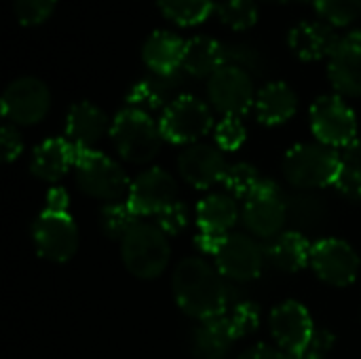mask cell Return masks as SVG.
Masks as SVG:
<instances>
[{"mask_svg":"<svg viewBox=\"0 0 361 359\" xmlns=\"http://www.w3.org/2000/svg\"><path fill=\"white\" fill-rule=\"evenodd\" d=\"M338 40L334 25L326 21H300L288 34V44L302 61H317L330 57Z\"/></svg>","mask_w":361,"mask_h":359,"instance_id":"18","label":"cell"},{"mask_svg":"<svg viewBox=\"0 0 361 359\" xmlns=\"http://www.w3.org/2000/svg\"><path fill=\"white\" fill-rule=\"evenodd\" d=\"M184 47L186 40H182L178 34L159 30L146 38L142 47V59L152 74H178L184 61Z\"/></svg>","mask_w":361,"mask_h":359,"instance_id":"22","label":"cell"},{"mask_svg":"<svg viewBox=\"0 0 361 359\" xmlns=\"http://www.w3.org/2000/svg\"><path fill=\"white\" fill-rule=\"evenodd\" d=\"M76 146L63 138H49L38 144L32 152L30 169L42 182H59L70 167H74Z\"/></svg>","mask_w":361,"mask_h":359,"instance_id":"20","label":"cell"},{"mask_svg":"<svg viewBox=\"0 0 361 359\" xmlns=\"http://www.w3.org/2000/svg\"><path fill=\"white\" fill-rule=\"evenodd\" d=\"M239 218L241 212L237 207V199L226 193H212L197 205V224L199 231L205 233L231 235Z\"/></svg>","mask_w":361,"mask_h":359,"instance_id":"26","label":"cell"},{"mask_svg":"<svg viewBox=\"0 0 361 359\" xmlns=\"http://www.w3.org/2000/svg\"><path fill=\"white\" fill-rule=\"evenodd\" d=\"M349 201H361V138L353 140L341 152V176L334 184Z\"/></svg>","mask_w":361,"mask_h":359,"instance_id":"28","label":"cell"},{"mask_svg":"<svg viewBox=\"0 0 361 359\" xmlns=\"http://www.w3.org/2000/svg\"><path fill=\"white\" fill-rule=\"evenodd\" d=\"M68 205H70V195L66 193V188H61V186L49 188V193L44 197V212L68 214Z\"/></svg>","mask_w":361,"mask_h":359,"instance_id":"42","label":"cell"},{"mask_svg":"<svg viewBox=\"0 0 361 359\" xmlns=\"http://www.w3.org/2000/svg\"><path fill=\"white\" fill-rule=\"evenodd\" d=\"M157 218V226L167 235V237H173V235H180L186 231L188 222H190V214H188V207L182 203V201H173L169 207H165L161 214L154 216Z\"/></svg>","mask_w":361,"mask_h":359,"instance_id":"36","label":"cell"},{"mask_svg":"<svg viewBox=\"0 0 361 359\" xmlns=\"http://www.w3.org/2000/svg\"><path fill=\"white\" fill-rule=\"evenodd\" d=\"M51 108V91L36 76H21L8 83L2 93V116L13 125H36Z\"/></svg>","mask_w":361,"mask_h":359,"instance_id":"11","label":"cell"},{"mask_svg":"<svg viewBox=\"0 0 361 359\" xmlns=\"http://www.w3.org/2000/svg\"><path fill=\"white\" fill-rule=\"evenodd\" d=\"M171 258L169 237L152 222L135 224L121 241V260L125 269L144 281L165 273Z\"/></svg>","mask_w":361,"mask_h":359,"instance_id":"5","label":"cell"},{"mask_svg":"<svg viewBox=\"0 0 361 359\" xmlns=\"http://www.w3.org/2000/svg\"><path fill=\"white\" fill-rule=\"evenodd\" d=\"M311 248L313 245H309L305 235L296 231H288L271 241L267 250V260L281 273H296L309 267Z\"/></svg>","mask_w":361,"mask_h":359,"instance_id":"27","label":"cell"},{"mask_svg":"<svg viewBox=\"0 0 361 359\" xmlns=\"http://www.w3.org/2000/svg\"><path fill=\"white\" fill-rule=\"evenodd\" d=\"M226 49V63H233V66H239L243 68L245 72H254V74H260L262 68H264V59L262 55L250 47L247 42H237V44H228L224 47Z\"/></svg>","mask_w":361,"mask_h":359,"instance_id":"37","label":"cell"},{"mask_svg":"<svg viewBox=\"0 0 361 359\" xmlns=\"http://www.w3.org/2000/svg\"><path fill=\"white\" fill-rule=\"evenodd\" d=\"M108 116L91 102H78L68 110L66 135L74 146L93 148L106 133H110Z\"/></svg>","mask_w":361,"mask_h":359,"instance_id":"21","label":"cell"},{"mask_svg":"<svg viewBox=\"0 0 361 359\" xmlns=\"http://www.w3.org/2000/svg\"><path fill=\"white\" fill-rule=\"evenodd\" d=\"M135 224H140V216L127 201L106 203L99 212V229L112 241H123Z\"/></svg>","mask_w":361,"mask_h":359,"instance_id":"29","label":"cell"},{"mask_svg":"<svg viewBox=\"0 0 361 359\" xmlns=\"http://www.w3.org/2000/svg\"><path fill=\"white\" fill-rule=\"evenodd\" d=\"M214 135H216V144L220 150L233 152L243 146V142L247 138V129L239 116H224L214 127Z\"/></svg>","mask_w":361,"mask_h":359,"instance_id":"35","label":"cell"},{"mask_svg":"<svg viewBox=\"0 0 361 359\" xmlns=\"http://www.w3.org/2000/svg\"><path fill=\"white\" fill-rule=\"evenodd\" d=\"M226 63V49L212 36H192L184 47L182 70L195 78H212Z\"/></svg>","mask_w":361,"mask_h":359,"instance_id":"25","label":"cell"},{"mask_svg":"<svg viewBox=\"0 0 361 359\" xmlns=\"http://www.w3.org/2000/svg\"><path fill=\"white\" fill-rule=\"evenodd\" d=\"M74 176L78 188L87 197L102 201L104 205L123 201V197H127L131 188V180L125 169L114 159L95 148L76 146Z\"/></svg>","mask_w":361,"mask_h":359,"instance_id":"2","label":"cell"},{"mask_svg":"<svg viewBox=\"0 0 361 359\" xmlns=\"http://www.w3.org/2000/svg\"><path fill=\"white\" fill-rule=\"evenodd\" d=\"M237 334L226 315L201 322L190 339V349L197 359H226L235 345Z\"/></svg>","mask_w":361,"mask_h":359,"instance_id":"24","label":"cell"},{"mask_svg":"<svg viewBox=\"0 0 361 359\" xmlns=\"http://www.w3.org/2000/svg\"><path fill=\"white\" fill-rule=\"evenodd\" d=\"M309 267L324 284L334 288H347L360 275V256L351 243L336 237H328L313 243Z\"/></svg>","mask_w":361,"mask_h":359,"instance_id":"10","label":"cell"},{"mask_svg":"<svg viewBox=\"0 0 361 359\" xmlns=\"http://www.w3.org/2000/svg\"><path fill=\"white\" fill-rule=\"evenodd\" d=\"M317 13L334 28H347L361 15V0H313Z\"/></svg>","mask_w":361,"mask_h":359,"instance_id":"33","label":"cell"},{"mask_svg":"<svg viewBox=\"0 0 361 359\" xmlns=\"http://www.w3.org/2000/svg\"><path fill=\"white\" fill-rule=\"evenodd\" d=\"M0 144H2V157L6 163H13L19 159V154L23 152V140L17 131V127L13 125H2L0 129Z\"/></svg>","mask_w":361,"mask_h":359,"instance_id":"40","label":"cell"},{"mask_svg":"<svg viewBox=\"0 0 361 359\" xmlns=\"http://www.w3.org/2000/svg\"><path fill=\"white\" fill-rule=\"evenodd\" d=\"M271 336L277 343V349H281L286 355H294L305 351L315 334L311 313L305 305L296 300H286L277 305L269 317Z\"/></svg>","mask_w":361,"mask_h":359,"instance_id":"14","label":"cell"},{"mask_svg":"<svg viewBox=\"0 0 361 359\" xmlns=\"http://www.w3.org/2000/svg\"><path fill=\"white\" fill-rule=\"evenodd\" d=\"M180 74H150L135 83L127 93V108L152 114L157 110H165L176 97L180 89Z\"/></svg>","mask_w":361,"mask_h":359,"instance_id":"19","label":"cell"},{"mask_svg":"<svg viewBox=\"0 0 361 359\" xmlns=\"http://www.w3.org/2000/svg\"><path fill=\"white\" fill-rule=\"evenodd\" d=\"M228 163L218 146L197 142L184 146L178 157V171L184 182L197 190H209L216 184H222Z\"/></svg>","mask_w":361,"mask_h":359,"instance_id":"15","label":"cell"},{"mask_svg":"<svg viewBox=\"0 0 361 359\" xmlns=\"http://www.w3.org/2000/svg\"><path fill=\"white\" fill-rule=\"evenodd\" d=\"M311 131L319 144L330 148H345L357 140V116L341 95H322L313 102Z\"/></svg>","mask_w":361,"mask_h":359,"instance_id":"7","label":"cell"},{"mask_svg":"<svg viewBox=\"0 0 361 359\" xmlns=\"http://www.w3.org/2000/svg\"><path fill=\"white\" fill-rule=\"evenodd\" d=\"M237 359H286V353L271 345H254L245 349Z\"/></svg>","mask_w":361,"mask_h":359,"instance_id":"43","label":"cell"},{"mask_svg":"<svg viewBox=\"0 0 361 359\" xmlns=\"http://www.w3.org/2000/svg\"><path fill=\"white\" fill-rule=\"evenodd\" d=\"M288 214V201L283 199L279 186L271 180H264L260 188L247 201H243L241 220L252 237L273 241L283 233Z\"/></svg>","mask_w":361,"mask_h":359,"instance_id":"8","label":"cell"},{"mask_svg":"<svg viewBox=\"0 0 361 359\" xmlns=\"http://www.w3.org/2000/svg\"><path fill=\"white\" fill-rule=\"evenodd\" d=\"M207 95L212 106L224 116H243L252 110L254 95V78L239 66L224 63L209 80Z\"/></svg>","mask_w":361,"mask_h":359,"instance_id":"9","label":"cell"},{"mask_svg":"<svg viewBox=\"0 0 361 359\" xmlns=\"http://www.w3.org/2000/svg\"><path fill=\"white\" fill-rule=\"evenodd\" d=\"M216 15L231 30H247L258 21V4L256 0H220Z\"/></svg>","mask_w":361,"mask_h":359,"instance_id":"32","label":"cell"},{"mask_svg":"<svg viewBox=\"0 0 361 359\" xmlns=\"http://www.w3.org/2000/svg\"><path fill=\"white\" fill-rule=\"evenodd\" d=\"M157 2L163 15L178 25L203 23L212 15V11H216L212 0H157Z\"/></svg>","mask_w":361,"mask_h":359,"instance_id":"30","label":"cell"},{"mask_svg":"<svg viewBox=\"0 0 361 359\" xmlns=\"http://www.w3.org/2000/svg\"><path fill=\"white\" fill-rule=\"evenodd\" d=\"M161 133L167 142L190 146L201 142L214 129V114L209 106L188 93H180L159 118Z\"/></svg>","mask_w":361,"mask_h":359,"instance_id":"6","label":"cell"},{"mask_svg":"<svg viewBox=\"0 0 361 359\" xmlns=\"http://www.w3.org/2000/svg\"><path fill=\"white\" fill-rule=\"evenodd\" d=\"M15 15L23 25L42 23L55 8L57 0H15Z\"/></svg>","mask_w":361,"mask_h":359,"instance_id":"38","label":"cell"},{"mask_svg":"<svg viewBox=\"0 0 361 359\" xmlns=\"http://www.w3.org/2000/svg\"><path fill=\"white\" fill-rule=\"evenodd\" d=\"M110 138L118 157L133 165L150 163L163 146V133L152 114L123 108L110 125Z\"/></svg>","mask_w":361,"mask_h":359,"instance_id":"3","label":"cell"},{"mask_svg":"<svg viewBox=\"0 0 361 359\" xmlns=\"http://www.w3.org/2000/svg\"><path fill=\"white\" fill-rule=\"evenodd\" d=\"M283 176L296 190L334 186L341 176V154L324 144H296L286 152Z\"/></svg>","mask_w":361,"mask_h":359,"instance_id":"4","label":"cell"},{"mask_svg":"<svg viewBox=\"0 0 361 359\" xmlns=\"http://www.w3.org/2000/svg\"><path fill=\"white\" fill-rule=\"evenodd\" d=\"M271 2H279V4H283V2H290V0H271Z\"/></svg>","mask_w":361,"mask_h":359,"instance_id":"44","label":"cell"},{"mask_svg":"<svg viewBox=\"0 0 361 359\" xmlns=\"http://www.w3.org/2000/svg\"><path fill=\"white\" fill-rule=\"evenodd\" d=\"M262 182H264V178L260 176V171L254 165L235 163V165H228L222 186H224V193L231 195L233 199L247 201L260 188Z\"/></svg>","mask_w":361,"mask_h":359,"instance_id":"31","label":"cell"},{"mask_svg":"<svg viewBox=\"0 0 361 359\" xmlns=\"http://www.w3.org/2000/svg\"><path fill=\"white\" fill-rule=\"evenodd\" d=\"M328 78L336 93L360 97L361 95V30L338 34L336 47L328 57Z\"/></svg>","mask_w":361,"mask_h":359,"instance_id":"17","label":"cell"},{"mask_svg":"<svg viewBox=\"0 0 361 359\" xmlns=\"http://www.w3.org/2000/svg\"><path fill=\"white\" fill-rule=\"evenodd\" d=\"M226 317L237 334V339L250 336L252 332L258 330L260 326V307L252 300H241L231 305V309L226 311Z\"/></svg>","mask_w":361,"mask_h":359,"instance_id":"34","label":"cell"},{"mask_svg":"<svg viewBox=\"0 0 361 359\" xmlns=\"http://www.w3.org/2000/svg\"><path fill=\"white\" fill-rule=\"evenodd\" d=\"M296 110H298V95L290 85L281 80L269 83L256 93L254 112L262 125L269 127L283 125L296 114Z\"/></svg>","mask_w":361,"mask_h":359,"instance_id":"23","label":"cell"},{"mask_svg":"<svg viewBox=\"0 0 361 359\" xmlns=\"http://www.w3.org/2000/svg\"><path fill=\"white\" fill-rule=\"evenodd\" d=\"M334 345V334L330 330H315L311 345L294 355H286V359H326Z\"/></svg>","mask_w":361,"mask_h":359,"instance_id":"39","label":"cell"},{"mask_svg":"<svg viewBox=\"0 0 361 359\" xmlns=\"http://www.w3.org/2000/svg\"><path fill=\"white\" fill-rule=\"evenodd\" d=\"M178 201V184L163 167H152L131 180L127 203L137 216H157Z\"/></svg>","mask_w":361,"mask_h":359,"instance_id":"16","label":"cell"},{"mask_svg":"<svg viewBox=\"0 0 361 359\" xmlns=\"http://www.w3.org/2000/svg\"><path fill=\"white\" fill-rule=\"evenodd\" d=\"M171 290L180 311L197 322L222 317L231 309L226 277L203 256H188L178 262L171 275Z\"/></svg>","mask_w":361,"mask_h":359,"instance_id":"1","label":"cell"},{"mask_svg":"<svg viewBox=\"0 0 361 359\" xmlns=\"http://www.w3.org/2000/svg\"><path fill=\"white\" fill-rule=\"evenodd\" d=\"M214 260H216L218 271L226 279L237 281V284H247L262 275L267 252L252 235L233 231Z\"/></svg>","mask_w":361,"mask_h":359,"instance_id":"12","label":"cell"},{"mask_svg":"<svg viewBox=\"0 0 361 359\" xmlns=\"http://www.w3.org/2000/svg\"><path fill=\"white\" fill-rule=\"evenodd\" d=\"M36 252L51 262H68L78 250V229L70 214L42 212L32 229Z\"/></svg>","mask_w":361,"mask_h":359,"instance_id":"13","label":"cell"},{"mask_svg":"<svg viewBox=\"0 0 361 359\" xmlns=\"http://www.w3.org/2000/svg\"><path fill=\"white\" fill-rule=\"evenodd\" d=\"M228 235H218V233H205V231H199V235L195 237V245L201 254L205 256H218V252L222 250L224 241H226Z\"/></svg>","mask_w":361,"mask_h":359,"instance_id":"41","label":"cell"}]
</instances>
